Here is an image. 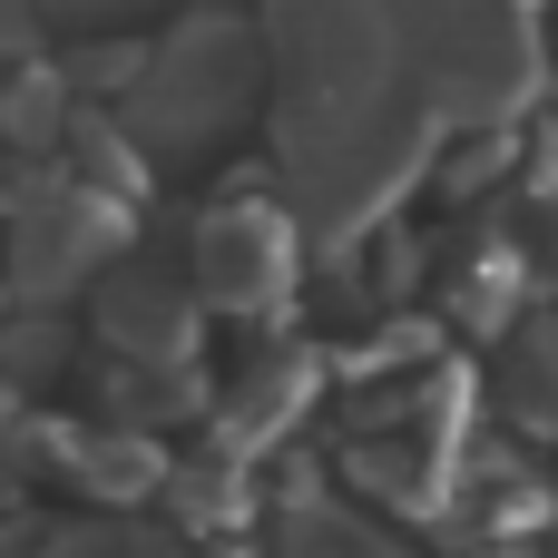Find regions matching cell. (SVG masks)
<instances>
[{
	"label": "cell",
	"mask_w": 558,
	"mask_h": 558,
	"mask_svg": "<svg viewBox=\"0 0 558 558\" xmlns=\"http://www.w3.org/2000/svg\"><path fill=\"white\" fill-rule=\"evenodd\" d=\"M392 20H402V69L451 137L520 128V108L549 88L539 20L520 0H392Z\"/></svg>",
	"instance_id": "obj_3"
},
{
	"label": "cell",
	"mask_w": 558,
	"mask_h": 558,
	"mask_svg": "<svg viewBox=\"0 0 558 558\" xmlns=\"http://www.w3.org/2000/svg\"><path fill=\"white\" fill-rule=\"evenodd\" d=\"M294 206L284 196H226L196 216V245H186V284L206 314H245L265 324L284 294H294Z\"/></svg>",
	"instance_id": "obj_5"
},
{
	"label": "cell",
	"mask_w": 558,
	"mask_h": 558,
	"mask_svg": "<svg viewBox=\"0 0 558 558\" xmlns=\"http://www.w3.org/2000/svg\"><path fill=\"white\" fill-rule=\"evenodd\" d=\"M157 471H167V461H157V441H137V432L78 441V481H88V490H108V500H137V490H147Z\"/></svg>",
	"instance_id": "obj_10"
},
{
	"label": "cell",
	"mask_w": 558,
	"mask_h": 558,
	"mask_svg": "<svg viewBox=\"0 0 558 558\" xmlns=\"http://www.w3.org/2000/svg\"><path fill=\"white\" fill-rule=\"evenodd\" d=\"M500 392L530 412V422H558V324H520L510 333V353H500Z\"/></svg>",
	"instance_id": "obj_9"
},
{
	"label": "cell",
	"mask_w": 558,
	"mask_h": 558,
	"mask_svg": "<svg viewBox=\"0 0 558 558\" xmlns=\"http://www.w3.org/2000/svg\"><path fill=\"white\" fill-rule=\"evenodd\" d=\"M255 29L275 88V196L304 235L363 245L451 137L402 69V20L392 0H255Z\"/></svg>",
	"instance_id": "obj_1"
},
{
	"label": "cell",
	"mask_w": 558,
	"mask_h": 558,
	"mask_svg": "<svg viewBox=\"0 0 558 558\" xmlns=\"http://www.w3.org/2000/svg\"><path fill=\"white\" fill-rule=\"evenodd\" d=\"M137 10H167V0H29V20H69V29H98V20H137Z\"/></svg>",
	"instance_id": "obj_11"
},
{
	"label": "cell",
	"mask_w": 558,
	"mask_h": 558,
	"mask_svg": "<svg viewBox=\"0 0 558 558\" xmlns=\"http://www.w3.org/2000/svg\"><path fill=\"white\" fill-rule=\"evenodd\" d=\"M29 29H39V20H29V0H0V59H20V49H29Z\"/></svg>",
	"instance_id": "obj_12"
},
{
	"label": "cell",
	"mask_w": 558,
	"mask_h": 558,
	"mask_svg": "<svg viewBox=\"0 0 558 558\" xmlns=\"http://www.w3.org/2000/svg\"><path fill=\"white\" fill-rule=\"evenodd\" d=\"M520 10H549V0H520Z\"/></svg>",
	"instance_id": "obj_14"
},
{
	"label": "cell",
	"mask_w": 558,
	"mask_h": 558,
	"mask_svg": "<svg viewBox=\"0 0 558 558\" xmlns=\"http://www.w3.org/2000/svg\"><path fill=\"white\" fill-rule=\"evenodd\" d=\"M265 98V29L245 10H196L177 20L157 49H137L128 69V98H118V128L137 137V157H206L226 147Z\"/></svg>",
	"instance_id": "obj_2"
},
{
	"label": "cell",
	"mask_w": 558,
	"mask_h": 558,
	"mask_svg": "<svg viewBox=\"0 0 558 558\" xmlns=\"http://www.w3.org/2000/svg\"><path fill=\"white\" fill-rule=\"evenodd\" d=\"M128 245V196L88 186V177H39L10 206V284L29 304H59L78 284H98Z\"/></svg>",
	"instance_id": "obj_4"
},
{
	"label": "cell",
	"mask_w": 558,
	"mask_h": 558,
	"mask_svg": "<svg viewBox=\"0 0 558 558\" xmlns=\"http://www.w3.org/2000/svg\"><path fill=\"white\" fill-rule=\"evenodd\" d=\"M510 294H520L510 245L471 235V245H461V265H451V314H461V324H510Z\"/></svg>",
	"instance_id": "obj_8"
},
{
	"label": "cell",
	"mask_w": 558,
	"mask_h": 558,
	"mask_svg": "<svg viewBox=\"0 0 558 558\" xmlns=\"http://www.w3.org/2000/svg\"><path fill=\"white\" fill-rule=\"evenodd\" d=\"M314 383H324V363L304 353V343H275V353H255L245 373H235V392H226V441H275L304 402H314Z\"/></svg>",
	"instance_id": "obj_7"
},
{
	"label": "cell",
	"mask_w": 558,
	"mask_h": 558,
	"mask_svg": "<svg viewBox=\"0 0 558 558\" xmlns=\"http://www.w3.org/2000/svg\"><path fill=\"white\" fill-rule=\"evenodd\" d=\"M196 284L157 275V265H108L98 275V343L137 373H177L196 353Z\"/></svg>",
	"instance_id": "obj_6"
},
{
	"label": "cell",
	"mask_w": 558,
	"mask_h": 558,
	"mask_svg": "<svg viewBox=\"0 0 558 558\" xmlns=\"http://www.w3.org/2000/svg\"><path fill=\"white\" fill-rule=\"evenodd\" d=\"M539 59H549V78H558V49H549V39H539Z\"/></svg>",
	"instance_id": "obj_13"
}]
</instances>
